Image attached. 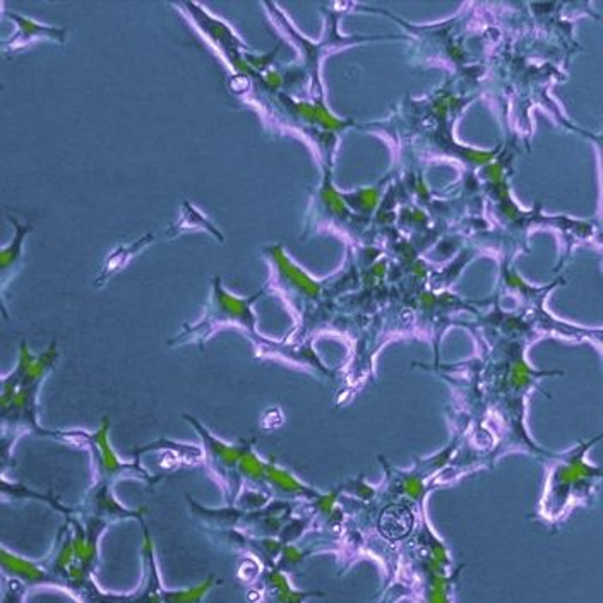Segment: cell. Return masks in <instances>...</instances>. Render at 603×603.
<instances>
[{
    "mask_svg": "<svg viewBox=\"0 0 603 603\" xmlns=\"http://www.w3.org/2000/svg\"><path fill=\"white\" fill-rule=\"evenodd\" d=\"M153 240H155V236H153V234H147V236H141L139 240L131 242V244L116 246L114 249L110 250V254L106 256L104 269H102L98 280L95 281V286L104 285L105 281L108 280L110 276H114V275H116L117 271H120V269H124L126 266L133 261V257H136L141 250L146 249L147 246H149Z\"/></svg>",
    "mask_w": 603,
    "mask_h": 603,
    "instance_id": "1",
    "label": "cell"
},
{
    "mask_svg": "<svg viewBox=\"0 0 603 603\" xmlns=\"http://www.w3.org/2000/svg\"><path fill=\"white\" fill-rule=\"evenodd\" d=\"M189 230H207L209 234L220 236L218 230L215 228V225L207 220L201 211H197L196 207L192 206L189 201H184L180 218L165 234L168 238H172V236H177L182 232H189Z\"/></svg>",
    "mask_w": 603,
    "mask_h": 603,
    "instance_id": "3",
    "label": "cell"
},
{
    "mask_svg": "<svg viewBox=\"0 0 603 603\" xmlns=\"http://www.w3.org/2000/svg\"><path fill=\"white\" fill-rule=\"evenodd\" d=\"M415 525V516L403 506H389L379 518V530L389 540H401L408 537Z\"/></svg>",
    "mask_w": 603,
    "mask_h": 603,
    "instance_id": "2",
    "label": "cell"
}]
</instances>
